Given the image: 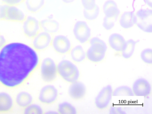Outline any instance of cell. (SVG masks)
<instances>
[{"mask_svg":"<svg viewBox=\"0 0 152 114\" xmlns=\"http://www.w3.org/2000/svg\"><path fill=\"white\" fill-rule=\"evenodd\" d=\"M76 0H62V2L66 4H71L74 2Z\"/></svg>","mask_w":152,"mask_h":114,"instance_id":"35","label":"cell"},{"mask_svg":"<svg viewBox=\"0 0 152 114\" xmlns=\"http://www.w3.org/2000/svg\"><path fill=\"white\" fill-rule=\"evenodd\" d=\"M13 104V99L9 94L5 92H0V112L10 111Z\"/></svg>","mask_w":152,"mask_h":114,"instance_id":"18","label":"cell"},{"mask_svg":"<svg viewBox=\"0 0 152 114\" xmlns=\"http://www.w3.org/2000/svg\"><path fill=\"white\" fill-rule=\"evenodd\" d=\"M145 3L149 7H152V0H144Z\"/></svg>","mask_w":152,"mask_h":114,"instance_id":"34","label":"cell"},{"mask_svg":"<svg viewBox=\"0 0 152 114\" xmlns=\"http://www.w3.org/2000/svg\"><path fill=\"white\" fill-rule=\"evenodd\" d=\"M135 24L142 31L152 32V10L149 9H141L136 12Z\"/></svg>","mask_w":152,"mask_h":114,"instance_id":"5","label":"cell"},{"mask_svg":"<svg viewBox=\"0 0 152 114\" xmlns=\"http://www.w3.org/2000/svg\"><path fill=\"white\" fill-rule=\"evenodd\" d=\"M58 74L64 81L71 83L79 79L80 72L77 66L72 61L63 59L57 64Z\"/></svg>","mask_w":152,"mask_h":114,"instance_id":"3","label":"cell"},{"mask_svg":"<svg viewBox=\"0 0 152 114\" xmlns=\"http://www.w3.org/2000/svg\"><path fill=\"white\" fill-rule=\"evenodd\" d=\"M134 96L132 89L127 86H121L113 91V96Z\"/></svg>","mask_w":152,"mask_h":114,"instance_id":"25","label":"cell"},{"mask_svg":"<svg viewBox=\"0 0 152 114\" xmlns=\"http://www.w3.org/2000/svg\"><path fill=\"white\" fill-rule=\"evenodd\" d=\"M70 56L74 62L80 63L83 61L86 58V54L83 47L78 45L70 50Z\"/></svg>","mask_w":152,"mask_h":114,"instance_id":"20","label":"cell"},{"mask_svg":"<svg viewBox=\"0 0 152 114\" xmlns=\"http://www.w3.org/2000/svg\"><path fill=\"white\" fill-rule=\"evenodd\" d=\"M118 17H108L105 16L103 23V26L107 30L112 29L114 26Z\"/></svg>","mask_w":152,"mask_h":114,"instance_id":"29","label":"cell"},{"mask_svg":"<svg viewBox=\"0 0 152 114\" xmlns=\"http://www.w3.org/2000/svg\"><path fill=\"white\" fill-rule=\"evenodd\" d=\"M132 89L134 95L144 96V97L150 95L151 92L150 84L147 80L143 78L136 80L133 84Z\"/></svg>","mask_w":152,"mask_h":114,"instance_id":"11","label":"cell"},{"mask_svg":"<svg viewBox=\"0 0 152 114\" xmlns=\"http://www.w3.org/2000/svg\"><path fill=\"white\" fill-rule=\"evenodd\" d=\"M137 43L132 39L126 41L121 51L122 56L124 58L128 59L132 56Z\"/></svg>","mask_w":152,"mask_h":114,"instance_id":"22","label":"cell"},{"mask_svg":"<svg viewBox=\"0 0 152 114\" xmlns=\"http://www.w3.org/2000/svg\"><path fill=\"white\" fill-rule=\"evenodd\" d=\"M103 10L105 16L108 17H118L120 13L117 4L113 0H108L104 3Z\"/></svg>","mask_w":152,"mask_h":114,"instance_id":"16","label":"cell"},{"mask_svg":"<svg viewBox=\"0 0 152 114\" xmlns=\"http://www.w3.org/2000/svg\"><path fill=\"white\" fill-rule=\"evenodd\" d=\"M27 10L29 12L36 13L41 10L45 4V0H25Z\"/></svg>","mask_w":152,"mask_h":114,"instance_id":"23","label":"cell"},{"mask_svg":"<svg viewBox=\"0 0 152 114\" xmlns=\"http://www.w3.org/2000/svg\"><path fill=\"white\" fill-rule=\"evenodd\" d=\"M57 112L61 114H75L77 113V110L76 107L72 104L64 101L58 104Z\"/></svg>","mask_w":152,"mask_h":114,"instance_id":"24","label":"cell"},{"mask_svg":"<svg viewBox=\"0 0 152 114\" xmlns=\"http://www.w3.org/2000/svg\"><path fill=\"white\" fill-rule=\"evenodd\" d=\"M39 66L41 76L44 81L50 83L55 80L58 74L57 64L53 59L45 58L40 62Z\"/></svg>","mask_w":152,"mask_h":114,"instance_id":"4","label":"cell"},{"mask_svg":"<svg viewBox=\"0 0 152 114\" xmlns=\"http://www.w3.org/2000/svg\"><path fill=\"white\" fill-rule=\"evenodd\" d=\"M5 13V4H0V20L4 19Z\"/></svg>","mask_w":152,"mask_h":114,"instance_id":"32","label":"cell"},{"mask_svg":"<svg viewBox=\"0 0 152 114\" xmlns=\"http://www.w3.org/2000/svg\"><path fill=\"white\" fill-rule=\"evenodd\" d=\"M58 95V91L56 88L53 85L48 84L44 86L41 88L38 99L41 103L50 104L56 101Z\"/></svg>","mask_w":152,"mask_h":114,"instance_id":"6","label":"cell"},{"mask_svg":"<svg viewBox=\"0 0 152 114\" xmlns=\"http://www.w3.org/2000/svg\"><path fill=\"white\" fill-rule=\"evenodd\" d=\"M25 114H43V110L42 107L39 104L32 103L25 108Z\"/></svg>","mask_w":152,"mask_h":114,"instance_id":"27","label":"cell"},{"mask_svg":"<svg viewBox=\"0 0 152 114\" xmlns=\"http://www.w3.org/2000/svg\"><path fill=\"white\" fill-rule=\"evenodd\" d=\"M126 41L122 35L116 33L111 34L108 39V43L110 47L118 52L121 51Z\"/></svg>","mask_w":152,"mask_h":114,"instance_id":"15","label":"cell"},{"mask_svg":"<svg viewBox=\"0 0 152 114\" xmlns=\"http://www.w3.org/2000/svg\"><path fill=\"white\" fill-rule=\"evenodd\" d=\"M5 8L4 19L6 20L23 22L26 17L24 12L16 6L5 4Z\"/></svg>","mask_w":152,"mask_h":114,"instance_id":"12","label":"cell"},{"mask_svg":"<svg viewBox=\"0 0 152 114\" xmlns=\"http://www.w3.org/2000/svg\"><path fill=\"white\" fill-rule=\"evenodd\" d=\"M73 32L75 38L82 44L87 42L91 36V30L85 21L79 20L75 23Z\"/></svg>","mask_w":152,"mask_h":114,"instance_id":"8","label":"cell"},{"mask_svg":"<svg viewBox=\"0 0 152 114\" xmlns=\"http://www.w3.org/2000/svg\"><path fill=\"white\" fill-rule=\"evenodd\" d=\"M39 55L24 43H7L0 49V83L10 88L21 85L39 66Z\"/></svg>","mask_w":152,"mask_h":114,"instance_id":"1","label":"cell"},{"mask_svg":"<svg viewBox=\"0 0 152 114\" xmlns=\"http://www.w3.org/2000/svg\"><path fill=\"white\" fill-rule=\"evenodd\" d=\"M52 41V38L50 34L42 31L38 33L34 38L32 46L36 50H42L50 46Z\"/></svg>","mask_w":152,"mask_h":114,"instance_id":"13","label":"cell"},{"mask_svg":"<svg viewBox=\"0 0 152 114\" xmlns=\"http://www.w3.org/2000/svg\"><path fill=\"white\" fill-rule=\"evenodd\" d=\"M113 91L112 86L110 85L101 89L94 101L95 104L98 109L104 110L108 107L112 99Z\"/></svg>","mask_w":152,"mask_h":114,"instance_id":"7","label":"cell"},{"mask_svg":"<svg viewBox=\"0 0 152 114\" xmlns=\"http://www.w3.org/2000/svg\"><path fill=\"white\" fill-rule=\"evenodd\" d=\"M136 16L133 12H125L120 17L119 23L121 26L125 29L133 27L135 24Z\"/></svg>","mask_w":152,"mask_h":114,"instance_id":"17","label":"cell"},{"mask_svg":"<svg viewBox=\"0 0 152 114\" xmlns=\"http://www.w3.org/2000/svg\"><path fill=\"white\" fill-rule=\"evenodd\" d=\"M7 43V39L5 36L0 34V49Z\"/></svg>","mask_w":152,"mask_h":114,"instance_id":"33","label":"cell"},{"mask_svg":"<svg viewBox=\"0 0 152 114\" xmlns=\"http://www.w3.org/2000/svg\"><path fill=\"white\" fill-rule=\"evenodd\" d=\"M99 12V7L96 5L95 7L92 10H87L84 9L83 11V14L84 17L86 20H92L97 18Z\"/></svg>","mask_w":152,"mask_h":114,"instance_id":"26","label":"cell"},{"mask_svg":"<svg viewBox=\"0 0 152 114\" xmlns=\"http://www.w3.org/2000/svg\"><path fill=\"white\" fill-rule=\"evenodd\" d=\"M91 46L87 50L86 58L90 61L95 63L102 61L105 58L107 47L105 42L97 37L90 39Z\"/></svg>","mask_w":152,"mask_h":114,"instance_id":"2","label":"cell"},{"mask_svg":"<svg viewBox=\"0 0 152 114\" xmlns=\"http://www.w3.org/2000/svg\"><path fill=\"white\" fill-rule=\"evenodd\" d=\"M140 57L145 63L148 64H152V50L146 48L142 50L140 53Z\"/></svg>","mask_w":152,"mask_h":114,"instance_id":"28","label":"cell"},{"mask_svg":"<svg viewBox=\"0 0 152 114\" xmlns=\"http://www.w3.org/2000/svg\"><path fill=\"white\" fill-rule=\"evenodd\" d=\"M49 113V114H56V113H58L57 112H56L55 111H49L48 112H47V113Z\"/></svg>","mask_w":152,"mask_h":114,"instance_id":"36","label":"cell"},{"mask_svg":"<svg viewBox=\"0 0 152 114\" xmlns=\"http://www.w3.org/2000/svg\"><path fill=\"white\" fill-rule=\"evenodd\" d=\"M86 88L85 85L78 80L71 83L68 90L69 96L75 100L83 99L86 95Z\"/></svg>","mask_w":152,"mask_h":114,"instance_id":"14","label":"cell"},{"mask_svg":"<svg viewBox=\"0 0 152 114\" xmlns=\"http://www.w3.org/2000/svg\"><path fill=\"white\" fill-rule=\"evenodd\" d=\"M25 0H1L5 4L16 6Z\"/></svg>","mask_w":152,"mask_h":114,"instance_id":"31","label":"cell"},{"mask_svg":"<svg viewBox=\"0 0 152 114\" xmlns=\"http://www.w3.org/2000/svg\"><path fill=\"white\" fill-rule=\"evenodd\" d=\"M33 97L28 92L23 91L19 93L15 98L16 102L20 107L25 108L32 103Z\"/></svg>","mask_w":152,"mask_h":114,"instance_id":"21","label":"cell"},{"mask_svg":"<svg viewBox=\"0 0 152 114\" xmlns=\"http://www.w3.org/2000/svg\"><path fill=\"white\" fill-rule=\"evenodd\" d=\"M40 23L34 17L29 15L23 22L22 29L24 34L29 38H34L40 29Z\"/></svg>","mask_w":152,"mask_h":114,"instance_id":"9","label":"cell"},{"mask_svg":"<svg viewBox=\"0 0 152 114\" xmlns=\"http://www.w3.org/2000/svg\"><path fill=\"white\" fill-rule=\"evenodd\" d=\"M52 45L56 52L63 54L69 52L72 48L69 39L66 36L62 35L55 36L52 41Z\"/></svg>","mask_w":152,"mask_h":114,"instance_id":"10","label":"cell"},{"mask_svg":"<svg viewBox=\"0 0 152 114\" xmlns=\"http://www.w3.org/2000/svg\"><path fill=\"white\" fill-rule=\"evenodd\" d=\"M81 2L84 10H87L94 9L97 5L95 0H81Z\"/></svg>","mask_w":152,"mask_h":114,"instance_id":"30","label":"cell"},{"mask_svg":"<svg viewBox=\"0 0 152 114\" xmlns=\"http://www.w3.org/2000/svg\"><path fill=\"white\" fill-rule=\"evenodd\" d=\"M40 26L45 32L49 34L57 32L60 28L59 23L56 20L51 19H44L40 22Z\"/></svg>","mask_w":152,"mask_h":114,"instance_id":"19","label":"cell"}]
</instances>
